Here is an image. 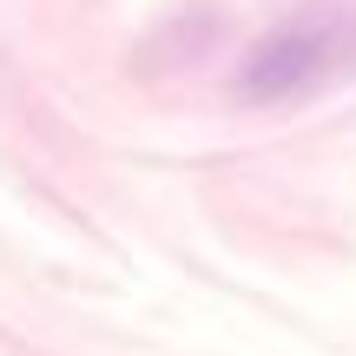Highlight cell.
I'll return each mask as SVG.
<instances>
[{
  "label": "cell",
  "mask_w": 356,
  "mask_h": 356,
  "mask_svg": "<svg viewBox=\"0 0 356 356\" xmlns=\"http://www.w3.org/2000/svg\"><path fill=\"white\" fill-rule=\"evenodd\" d=\"M356 60V20L337 7L291 13L284 26H270L238 66V92L251 106H291L304 92L330 86L337 73Z\"/></svg>",
  "instance_id": "obj_1"
}]
</instances>
